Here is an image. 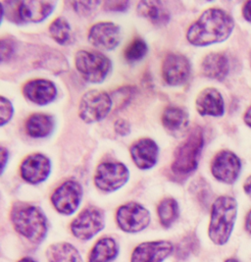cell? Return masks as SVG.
<instances>
[{"label": "cell", "instance_id": "obj_1", "mask_svg": "<svg viewBox=\"0 0 251 262\" xmlns=\"http://www.w3.org/2000/svg\"><path fill=\"white\" fill-rule=\"evenodd\" d=\"M235 28L234 19L222 9L210 8L189 28L187 39L194 47H207L226 40Z\"/></svg>", "mask_w": 251, "mask_h": 262}, {"label": "cell", "instance_id": "obj_2", "mask_svg": "<svg viewBox=\"0 0 251 262\" xmlns=\"http://www.w3.org/2000/svg\"><path fill=\"white\" fill-rule=\"evenodd\" d=\"M15 230L33 243L42 242L48 234V218L36 205L17 203L11 210Z\"/></svg>", "mask_w": 251, "mask_h": 262}, {"label": "cell", "instance_id": "obj_3", "mask_svg": "<svg viewBox=\"0 0 251 262\" xmlns=\"http://www.w3.org/2000/svg\"><path fill=\"white\" fill-rule=\"evenodd\" d=\"M237 215L238 203L233 196L223 195L214 202L208 234L215 245L223 246L227 244L235 226Z\"/></svg>", "mask_w": 251, "mask_h": 262}, {"label": "cell", "instance_id": "obj_4", "mask_svg": "<svg viewBox=\"0 0 251 262\" xmlns=\"http://www.w3.org/2000/svg\"><path fill=\"white\" fill-rule=\"evenodd\" d=\"M204 145L203 131L194 127L188 138L180 143L174 154L172 171L179 177H187L196 170Z\"/></svg>", "mask_w": 251, "mask_h": 262}, {"label": "cell", "instance_id": "obj_5", "mask_svg": "<svg viewBox=\"0 0 251 262\" xmlns=\"http://www.w3.org/2000/svg\"><path fill=\"white\" fill-rule=\"evenodd\" d=\"M75 65L84 81L92 83H102L112 68V62L107 56L88 50H80L76 53Z\"/></svg>", "mask_w": 251, "mask_h": 262}, {"label": "cell", "instance_id": "obj_6", "mask_svg": "<svg viewBox=\"0 0 251 262\" xmlns=\"http://www.w3.org/2000/svg\"><path fill=\"white\" fill-rule=\"evenodd\" d=\"M112 98L106 92L93 90L85 93L79 104V116L86 124L104 119L111 111Z\"/></svg>", "mask_w": 251, "mask_h": 262}, {"label": "cell", "instance_id": "obj_7", "mask_svg": "<svg viewBox=\"0 0 251 262\" xmlns=\"http://www.w3.org/2000/svg\"><path fill=\"white\" fill-rule=\"evenodd\" d=\"M129 179L130 171L121 162H103L96 168L95 184L100 191H117L125 186Z\"/></svg>", "mask_w": 251, "mask_h": 262}, {"label": "cell", "instance_id": "obj_8", "mask_svg": "<svg viewBox=\"0 0 251 262\" xmlns=\"http://www.w3.org/2000/svg\"><path fill=\"white\" fill-rule=\"evenodd\" d=\"M105 226L103 210L89 206L83 210L71 223V231L76 238L86 241L94 238Z\"/></svg>", "mask_w": 251, "mask_h": 262}, {"label": "cell", "instance_id": "obj_9", "mask_svg": "<svg viewBox=\"0 0 251 262\" xmlns=\"http://www.w3.org/2000/svg\"><path fill=\"white\" fill-rule=\"evenodd\" d=\"M83 192V187L79 182L68 180L52 193L51 203L61 214L71 215L77 211L82 203Z\"/></svg>", "mask_w": 251, "mask_h": 262}, {"label": "cell", "instance_id": "obj_10", "mask_svg": "<svg viewBox=\"0 0 251 262\" xmlns=\"http://www.w3.org/2000/svg\"><path fill=\"white\" fill-rule=\"evenodd\" d=\"M120 229L127 233H139L150 223V212L136 203H128L120 206L116 213Z\"/></svg>", "mask_w": 251, "mask_h": 262}, {"label": "cell", "instance_id": "obj_11", "mask_svg": "<svg viewBox=\"0 0 251 262\" xmlns=\"http://www.w3.org/2000/svg\"><path fill=\"white\" fill-rule=\"evenodd\" d=\"M192 64L185 55L169 53L162 63L163 80L172 86H179L187 83L191 77Z\"/></svg>", "mask_w": 251, "mask_h": 262}, {"label": "cell", "instance_id": "obj_12", "mask_svg": "<svg viewBox=\"0 0 251 262\" xmlns=\"http://www.w3.org/2000/svg\"><path fill=\"white\" fill-rule=\"evenodd\" d=\"M241 170V162L239 157L230 150H222L215 155L211 172L216 179L225 184H234Z\"/></svg>", "mask_w": 251, "mask_h": 262}, {"label": "cell", "instance_id": "obj_13", "mask_svg": "<svg viewBox=\"0 0 251 262\" xmlns=\"http://www.w3.org/2000/svg\"><path fill=\"white\" fill-rule=\"evenodd\" d=\"M51 172V162L48 156L34 154L25 158L20 166L22 178L29 184L37 185L48 179Z\"/></svg>", "mask_w": 251, "mask_h": 262}, {"label": "cell", "instance_id": "obj_14", "mask_svg": "<svg viewBox=\"0 0 251 262\" xmlns=\"http://www.w3.org/2000/svg\"><path fill=\"white\" fill-rule=\"evenodd\" d=\"M88 40L95 48L113 50L121 41L120 27L112 22L96 23L89 29Z\"/></svg>", "mask_w": 251, "mask_h": 262}, {"label": "cell", "instance_id": "obj_15", "mask_svg": "<svg viewBox=\"0 0 251 262\" xmlns=\"http://www.w3.org/2000/svg\"><path fill=\"white\" fill-rule=\"evenodd\" d=\"M18 23H40L50 16L56 7L54 1H21L16 3Z\"/></svg>", "mask_w": 251, "mask_h": 262}, {"label": "cell", "instance_id": "obj_16", "mask_svg": "<svg viewBox=\"0 0 251 262\" xmlns=\"http://www.w3.org/2000/svg\"><path fill=\"white\" fill-rule=\"evenodd\" d=\"M130 154L135 166L142 170H148L155 166L159 156V146L149 139L144 138L132 143Z\"/></svg>", "mask_w": 251, "mask_h": 262}, {"label": "cell", "instance_id": "obj_17", "mask_svg": "<svg viewBox=\"0 0 251 262\" xmlns=\"http://www.w3.org/2000/svg\"><path fill=\"white\" fill-rule=\"evenodd\" d=\"M24 96L37 105H47L55 100L57 88L55 83L45 79H35L25 83Z\"/></svg>", "mask_w": 251, "mask_h": 262}, {"label": "cell", "instance_id": "obj_18", "mask_svg": "<svg viewBox=\"0 0 251 262\" xmlns=\"http://www.w3.org/2000/svg\"><path fill=\"white\" fill-rule=\"evenodd\" d=\"M173 252V245L167 241L148 242L138 246L131 262H163Z\"/></svg>", "mask_w": 251, "mask_h": 262}, {"label": "cell", "instance_id": "obj_19", "mask_svg": "<svg viewBox=\"0 0 251 262\" xmlns=\"http://www.w3.org/2000/svg\"><path fill=\"white\" fill-rule=\"evenodd\" d=\"M195 106L201 116L221 117L225 113L224 98L220 92L213 88H207L198 95Z\"/></svg>", "mask_w": 251, "mask_h": 262}, {"label": "cell", "instance_id": "obj_20", "mask_svg": "<svg viewBox=\"0 0 251 262\" xmlns=\"http://www.w3.org/2000/svg\"><path fill=\"white\" fill-rule=\"evenodd\" d=\"M162 124L172 136L180 137L189 128V113L184 108L168 106L162 114Z\"/></svg>", "mask_w": 251, "mask_h": 262}, {"label": "cell", "instance_id": "obj_21", "mask_svg": "<svg viewBox=\"0 0 251 262\" xmlns=\"http://www.w3.org/2000/svg\"><path fill=\"white\" fill-rule=\"evenodd\" d=\"M230 71V62L227 55L220 52H213L206 55L201 63V72L205 77L223 81Z\"/></svg>", "mask_w": 251, "mask_h": 262}, {"label": "cell", "instance_id": "obj_22", "mask_svg": "<svg viewBox=\"0 0 251 262\" xmlns=\"http://www.w3.org/2000/svg\"><path fill=\"white\" fill-rule=\"evenodd\" d=\"M55 128V121L49 114L35 113L31 115L26 122L27 134L36 139L47 138L50 136Z\"/></svg>", "mask_w": 251, "mask_h": 262}, {"label": "cell", "instance_id": "obj_23", "mask_svg": "<svg viewBox=\"0 0 251 262\" xmlns=\"http://www.w3.org/2000/svg\"><path fill=\"white\" fill-rule=\"evenodd\" d=\"M138 13L155 26H165L170 21V13L160 1H142L138 4Z\"/></svg>", "mask_w": 251, "mask_h": 262}, {"label": "cell", "instance_id": "obj_24", "mask_svg": "<svg viewBox=\"0 0 251 262\" xmlns=\"http://www.w3.org/2000/svg\"><path fill=\"white\" fill-rule=\"evenodd\" d=\"M118 252L119 248L115 239L109 237L100 238L92 250L88 262H112Z\"/></svg>", "mask_w": 251, "mask_h": 262}, {"label": "cell", "instance_id": "obj_25", "mask_svg": "<svg viewBox=\"0 0 251 262\" xmlns=\"http://www.w3.org/2000/svg\"><path fill=\"white\" fill-rule=\"evenodd\" d=\"M48 262H83L78 250L68 243L52 245L47 251Z\"/></svg>", "mask_w": 251, "mask_h": 262}, {"label": "cell", "instance_id": "obj_26", "mask_svg": "<svg viewBox=\"0 0 251 262\" xmlns=\"http://www.w3.org/2000/svg\"><path fill=\"white\" fill-rule=\"evenodd\" d=\"M157 213L162 226L169 228L176 222L179 217V204L176 200L172 198H166L158 204Z\"/></svg>", "mask_w": 251, "mask_h": 262}, {"label": "cell", "instance_id": "obj_27", "mask_svg": "<svg viewBox=\"0 0 251 262\" xmlns=\"http://www.w3.org/2000/svg\"><path fill=\"white\" fill-rule=\"evenodd\" d=\"M49 34L60 46H67L72 42V29L64 17L56 18L50 24Z\"/></svg>", "mask_w": 251, "mask_h": 262}, {"label": "cell", "instance_id": "obj_28", "mask_svg": "<svg viewBox=\"0 0 251 262\" xmlns=\"http://www.w3.org/2000/svg\"><path fill=\"white\" fill-rule=\"evenodd\" d=\"M148 52V47L142 37H135L124 50V57L130 63L144 59Z\"/></svg>", "mask_w": 251, "mask_h": 262}, {"label": "cell", "instance_id": "obj_29", "mask_svg": "<svg viewBox=\"0 0 251 262\" xmlns=\"http://www.w3.org/2000/svg\"><path fill=\"white\" fill-rule=\"evenodd\" d=\"M197 243L194 236H188L181 239L177 249V255L179 258L188 257L196 249Z\"/></svg>", "mask_w": 251, "mask_h": 262}, {"label": "cell", "instance_id": "obj_30", "mask_svg": "<svg viewBox=\"0 0 251 262\" xmlns=\"http://www.w3.org/2000/svg\"><path fill=\"white\" fill-rule=\"evenodd\" d=\"M0 100H1V102H0L1 118L0 119H1V127H3L12 118L13 114H14V107H13L11 101L8 98L2 96Z\"/></svg>", "mask_w": 251, "mask_h": 262}, {"label": "cell", "instance_id": "obj_31", "mask_svg": "<svg viewBox=\"0 0 251 262\" xmlns=\"http://www.w3.org/2000/svg\"><path fill=\"white\" fill-rule=\"evenodd\" d=\"M100 4L99 1H82V2H74L73 7L75 11L82 15V16H87L90 13L94 12L96 7Z\"/></svg>", "mask_w": 251, "mask_h": 262}, {"label": "cell", "instance_id": "obj_32", "mask_svg": "<svg viewBox=\"0 0 251 262\" xmlns=\"http://www.w3.org/2000/svg\"><path fill=\"white\" fill-rule=\"evenodd\" d=\"M0 51H1V62L4 63L12 57L15 51L14 42L9 38H2L0 41Z\"/></svg>", "mask_w": 251, "mask_h": 262}, {"label": "cell", "instance_id": "obj_33", "mask_svg": "<svg viewBox=\"0 0 251 262\" xmlns=\"http://www.w3.org/2000/svg\"><path fill=\"white\" fill-rule=\"evenodd\" d=\"M114 130L121 137H127L131 134V124L126 119L117 120L114 124Z\"/></svg>", "mask_w": 251, "mask_h": 262}, {"label": "cell", "instance_id": "obj_34", "mask_svg": "<svg viewBox=\"0 0 251 262\" xmlns=\"http://www.w3.org/2000/svg\"><path fill=\"white\" fill-rule=\"evenodd\" d=\"M130 3L128 1H107L103 4V7L108 11L123 12L128 9Z\"/></svg>", "mask_w": 251, "mask_h": 262}, {"label": "cell", "instance_id": "obj_35", "mask_svg": "<svg viewBox=\"0 0 251 262\" xmlns=\"http://www.w3.org/2000/svg\"><path fill=\"white\" fill-rule=\"evenodd\" d=\"M8 158H9V152L8 150L5 148V147H1V173L4 172V169L6 167L7 164V161H8Z\"/></svg>", "mask_w": 251, "mask_h": 262}, {"label": "cell", "instance_id": "obj_36", "mask_svg": "<svg viewBox=\"0 0 251 262\" xmlns=\"http://www.w3.org/2000/svg\"><path fill=\"white\" fill-rule=\"evenodd\" d=\"M242 14H243L244 19L251 23V1H248L244 4L243 9H242Z\"/></svg>", "mask_w": 251, "mask_h": 262}, {"label": "cell", "instance_id": "obj_37", "mask_svg": "<svg viewBox=\"0 0 251 262\" xmlns=\"http://www.w3.org/2000/svg\"><path fill=\"white\" fill-rule=\"evenodd\" d=\"M243 190H244V192L246 193V195L251 200V176L245 180V183L243 185Z\"/></svg>", "mask_w": 251, "mask_h": 262}, {"label": "cell", "instance_id": "obj_38", "mask_svg": "<svg viewBox=\"0 0 251 262\" xmlns=\"http://www.w3.org/2000/svg\"><path fill=\"white\" fill-rule=\"evenodd\" d=\"M243 120H244L245 124L251 128V106L246 110V112L244 114V117H243Z\"/></svg>", "mask_w": 251, "mask_h": 262}, {"label": "cell", "instance_id": "obj_39", "mask_svg": "<svg viewBox=\"0 0 251 262\" xmlns=\"http://www.w3.org/2000/svg\"><path fill=\"white\" fill-rule=\"evenodd\" d=\"M245 229L251 235V210L248 212V214L246 216V219H245Z\"/></svg>", "mask_w": 251, "mask_h": 262}, {"label": "cell", "instance_id": "obj_40", "mask_svg": "<svg viewBox=\"0 0 251 262\" xmlns=\"http://www.w3.org/2000/svg\"><path fill=\"white\" fill-rule=\"evenodd\" d=\"M18 262H36V260H34V259H32V258H30V257H25L23 259H21V260H19Z\"/></svg>", "mask_w": 251, "mask_h": 262}, {"label": "cell", "instance_id": "obj_41", "mask_svg": "<svg viewBox=\"0 0 251 262\" xmlns=\"http://www.w3.org/2000/svg\"><path fill=\"white\" fill-rule=\"evenodd\" d=\"M225 262H239L236 258H229V259H227L226 261Z\"/></svg>", "mask_w": 251, "mask_h": 262}, {"label": "cell", "instance_id": "obj_42", "mask_svg": "<svg viewBox=\"0 0 251 262\" xmlns=\"http://www.w3.org/2000/svg\"><path fill=\"white\" fill-rule=\"evenodd\" d=\"M250 262H251V260H250Z\"/></svg>", "mask_w": 251, "mask_h": 262}]
</instances>
